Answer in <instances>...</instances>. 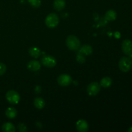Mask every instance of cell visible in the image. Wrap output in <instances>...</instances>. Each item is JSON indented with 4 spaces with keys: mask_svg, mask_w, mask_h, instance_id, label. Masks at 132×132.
<instances>
[{
    "mask_svg": "<svg viewBox=\"0 0 132 132\" xmlns=\"http://www.w3.org/2000/svg\"><path fill=\"white\" fill-rule=\"evenodd\" d=\"M18 129L19 131H22V132H25L27 131V128L24 124L23 123H20L18 125Z\"/></svg>",
    "mask_w": 132,
    "mask_h": 132,
    "instance_id": "7402d4cb",
    "label": "cell"
},
{
    "mask_svg": "<svg viewBox=\"0 0 132 132\" xmlns=\"http://www.w3.org/2000/svg\"><path fill=\"white\" fill-rule=\"evenodd\" d=\"M6 99L10 104H16L20 100V96L18 92L15 90H9L6 94Z\"/></svg>",
    "mask_w": 132,
    "mask_h": 132,
    "instance_id": "277c9868",
    "label": "cell"
},
{
    "mask_svg": "<svg viewBox=\"0 0 132 132\" xmlns=\"http://www.w3.org/2000/svg\"><path fill=\"white\" fill-rule=\"evenodd\" d=\"M2 130L5 132H15L14 125L11 122H5L2 125Z\"/></svg>",
    "mask_w": 132,
    "mask_h": 132,
    "instance_id": "e0dca14e",
    "label": "cell"
},
{
    "mask_svg": "<svg viewBox=\"0 0 132 132\" xmlns=\"http://www.w3.org/2000/svg\"><path fill=\"white\" fill-rule=\"evenodd\" d=\"M5 115H6L7 118H9V119H14L17 116L18 112H17V110L14 108L10 107V108L6 109V112H5Z\"/></svg>",
    "mask_w": 132,
    "mask_h": 132,
    "instance_id": "9a60e30c",
    "label": "cell"
},
{
    "mask_svg": "<svg viewBox=\"0 0 132 132\" xmlns=\"http://www.w3.org/2000/svg\"><path fill=\"white\" fill-rule=\"evenodd\" d=\"M54 8L55 10L59 12L65 8L66 2L64 0H55L54 2Z\"/></svg>",
    "mask_w": 132,
    "mask_h": 132,
    "instance_id": "7c38bea8",
    "label": "cell"
},
{
    "mask_svg": "<svg viewBox=\"0 0 132 132\" xmlns=\"http://www.w3.org/2000/svg\"><path fill=\"white\" fill-rule=\"evenodd\" d=\"M72 79L68 74H61L58 77L57 82L61 86H68L72 83Z\"/></svg>",
    "mask_w": 132,
    "mask_h": 132,
    "instance_id": "52a82bcc",
    "label": "cell"
},
{
    "mask_svg": "<svg viewBox=\"0 0 132 132\" xmlns=\"http://www.w3.org/2000/svg\"><path fill=\"white\" fill-rule=\"evenodd\" d=\"M41 61L43 65L46 67H48V68H52V67H55L57 64L55 58L49 55H44L41 58Z\"/></svg>",
    "mask_w": 132,
    "mask_h": 132,
    "instance_id": "5b68a950",
    "label": "cell"
},
{
    "mask_svg": "<svg viewBox=\"0 0 132 132\" xmlns=\"http://www.w3.org/2000/svg\"><path fill=\"white\" fill-rule=\"evenodd\" d=\"M29 54L32 57L34 58H38L39 57L40 55H41V52L39 48L36 47V46H32V47L30 48L29 50H28Z\"/></svg>",
    "mask_w": 132,
    "mask_h": 132,
    "instance_id": "5bb4252c",
    "label": "cell"
},
{
    "mask_svg": "<svg viewBox=\"0 0 132 132\" xmlns=\"http://www.w3.org/2000/svg\"><path fill=\"white\" fill-rule=\"evenodd\" d=\"M66 43H67V47L70 50H73V51L78 50L81 46V42L79 39L76 36H73V35L69 36L67 37L66 40Z\"/></svg>",
    "mask_w": 132,
    "mask_h": 132,
    "instance_id": "6da1fadb",
    "label": "cell"
},
{
    "mask_svg": "<svg viewBox=\"0 0 132 132\" xmlns=\"http://www.w3.org/2000/svg\"><path fill=\"white\" fill-rule=\"evenodd\" d=\"M101 85L97 82H92L88 86L87 92L91 96H95L101 90Z\"/></svg>",
    "mask_w": 132,
    "mask_h": 132,
    "instance_id": "8992f818",
    "label": "cell"
},
{
    "mask_svg": "<svg viewBox=\"0 0 132 132\" xmlns=\"http://www.w3.org/2000/svg\"><path fill=\"white\" fill-rule=\"evenodd\" d=\"M76 129L79 132H86L88 130V122L85 120H79L76 123Z\"/></svg>",
    "mask_w": 132,
    "mask_h": 132,
    "instance_id": "9c48e42d",
    "label": "cell"
},
{
    "mask_svg": "<svg viewBox=\"0 0 132 132\" xmlns=\"http://www.w3.org/2000/svg\"><path fill=\"white\" fill-rule=\"evenodd\" d=\"M77 62H79V63H83L85 62V56H84L83 55H82V54H81V53L79 52L78 54H77Z\"/></svg>",
    "mask_w": 132,
    "mask_h": 132,
    "instance_id": "ffe728a7",
    "label": "cell"
},
{
    "mask_svg": "<svg viewBox=\"0 0 132 132\" xmlns=\"http://www.w3.org/2000/svg\"><path fill=\"white\" fill-rule=\"evenodd\" d=\"M119 68L123 72H128L132 68V60L128 57H122L119 61Z\"/></svg>",
    "mask_w": 132,
    "mask_h": 132,
    "instance_id": "7a4b0ae2",
    "label": "cell"
},
{
    "mask_svg": "<svg viewBox=\"0 0 132 132\" xmlns=\"http://www.w3.org/2000/svg\"><path fill=\"white\" fill-rule=\"evenodd\" d=\"M34 104L35 107L37 109H42L45 106V101L43 98L41 97H36L34 100Z\"/></svg>",
    "mask_w": 132,
    "mask_h": 132,
    "instance_id": "2e32d148",
    "label": "cell"
},
{
    "mask_svg": "<svg viewBox=\"0 0 132 132\" xmlns=\"http://www.w3.org/2000/svg\"><path fill=\"white\" fill-rule=\"evenodd\" d=\"M117 18V13L113 10H109L106 12L104 15V19L108 21H112L116 20Z\"/></svg>",
    "mask_w": 132,
    "mask_h": 132,
    "instance_id": "4fadbf2b",
    "label": "cell"
},
{
    "mask_svg": "<svg viewBox=\"0 0 132 132\" xmlns=\"http://www.w3.org/2000/svg\"><path fill=\"white\" fill-rule=\"evenodd\" d=\"M28 1L30 5L34 8H38L41 4V0H28Z\"/></svg>",
    "mask_w": 132,
    "mask_h": 132,
    "instance_id": "d6986e66",
    "label": "cell"
},
{
    "mask_svg": "<svg viewBox=\"0 0 132 132\" xmlns=\"http://www.w3.org/2000/svg\"><path fill=\"white\" fill-rule=\"evenodd\" d=\"M27 68L30 71H37L41 68V64L38 61L32 60L29 61L27 64Z\"/></svg>",
    "mask_w": 132,
    "mask_h": 132,
    "instance_id": "30bf717a",
    "label": "cell"
},
{
    "mask_svg": "<svg viewBox=\"0 0 132 132\" xmlns=\"http://www.w3.org/2000/svg\"><path fill=\"white\" fill-rule=\"evenodd\" d=\"M112 84V79L109 77H105L101 80L100 85L103 88H109Z\"/></svg>",
    "mask_w": 132,
    "mask_h": 132,
    "instance_id": "ac0fdd59",
    "label": "cell"
},
{
    "mask_svg": "<svg viewBox=\"0 0 132 132\" xmlns=\"http://www.w3.org/2000/svg\"><path fill=\"white\" fill-rule=\"evenodd\" d=\"M122 50L126 55H132V41L130 39H125L121 45Z\"/></svg>",
    "mask_w": 132,
    "mask_h": 132,
    "instance_id": "ba28073f",
    "label": "cell"
},
{
    "mask_svg": "<svg viewBox=\"0 0 132 132\" xmlns=\"http://www.w3.org/2000/svg\"><path fill=\"white\" fill-rule=\"evenodd\" d=\"M79 52L84 54L85 55H90L92 54L93 48L90 45H84L82 46H80Z\"/></svg>",
    "mask_w": 132,
    "mask_h": 132,
    "instance_id": "8fae6325",
    "label": "cell"
},
{
    "mask_svg": "<svg viewBox=\"0 0 132 132\" xmlns=\"http://www.w3.org/2000/svg\"><path fill=\"white\" fill-rule=\"evenodd\" d=\"M59 23V18L55 13H51L48 14L45 19V24L50 28H54L56 27Z\"/></svg>",
    "mask_w": 132,
    "mask_h": 132,
    "instance_id": "3957f363",
    "label": "cell"
},
{
    "mask_svg": "<svg viewBox=\"0 0 132 132\" xmlns=\"http://www.w3.org/2000/svg\"><path fill=\"white\" fill-rule=\"evenodd\" d=\"M128 132H132V126H131V127H130V128L128 130Z\"/></svg>",
    "mask_w": 132,
    "mask_h": 132,
    "instance_id": "603a6c76",
    "label": "cell"
},
{
    "mask_svg": "<svg viewBox=\"0 0 132 132\" xmlns=\"http://www.w3.org/2000/svg\"><path fill=\"white\" fill-rule=\"evenodd\" d=\"M6 71V67L4 63H0V76L5 74Z\"/></svg>",
    "mask_w": 132,
    "mask_h": 132,
    "instance_id": "44dd1931",
    "label": "cell"
}]
</instances>
